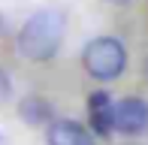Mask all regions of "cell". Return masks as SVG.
<instances>
[{
	"label": "cell",
	"instance_id": "7a4b0ae2",
	"mask_svg": "<svg viewBox=\"0 0 148 145\" xmlns=\"http://www.w3.org/2000/svg\"><path fill=\"white\" fill-rule=\"evenodd\" d=\"M82 64H85V70H88L91 79L112 82V79H118L121 72H124V67H127V51H124V45H121V39L97 36V39H91V42L85 45Z\"/></svg>",
	"mask_w": 148,
	"mask_h": 145
},
{
	"label": "cell",
	"instance_id": "3957f363",
	"mask_svg": "<svg viewBox=\"0 0 148 145\" xmlns=\"http://www.w3.org/2000/svg\"><path fill=\"white\" fill-rule=\"evenodd\" d=\"M112 127L118 133H127V136H136L148 127V103L139 100V97H127V100L115 103L112 109Z\"/></svg>",
	"mask_w": 148,
	"mask_h": 145
},
{
	"label": "cell",
	"instance_id": "30bf717a",
	"mask_svg": "<svg viewBox=\"0 0 148 145\" xmlns=\"http://www.w3.org/2000/svg\"><path fill=\"white\" fill-rule=\"evenodd\" d=\"M0 30H3V27H0Z\"/></svg>",
	"mask_w": 148,
	"mask_h": 145
},
{
	"label": "cell",
	"instance_id": "ba28073f",
	"mask_svg": "<svg viewBox=\"0 0 148 145\" xmlns=\"http://www.w3.org/2000/svg\"><path fill=\"white\" fill-rule=\"evenodd\" d=\"M109 3H118V6H124V3H130V0H109Z\"/></svg>",
	"mask_w": 148,
	"mask_h": 145
},
{
	"label": "cell",
	"instance_id": "9c48e42d",
	"mask_svg": "<svg viewBox=\"0 0 148 145\" xmlns=\"http://www.w3.org/2000/svg\"><path fill=\"white\" fill-rule=\"evenodd\" d=\"M0 145H9V139H6V136H3V133H0Z\"/></svg>",
	"mask_w": 148,
	"mask_h": 145
},
{
	"label": "cell",
	"instance_id": "5b68a950",
	"mask_svg": "<svg viewBox=\"0 0 148 145\" xmlns=\"http://www.w3.org/2000/svg\"><path fill=\"white\" fill-rule=\"evenodd\" d=\"M112 109H115V103H112V94L109 91H94L88 97V118H91V130L97 136H109L112 130Z\"/></svg>",
	"mask_w": 148,
	"mask_h": 145
},
{
	"label": "cell",
	"instance_id": "6da1fadb",
	"mask_svg": "<svg viewBox=\"0 0 148 145\" xmlns=\"http://www.w3.org/2000/svg\"><path fill=\"white\" fill-rule=\"evenodd\" d=\"M64 42V12L36 9L18 30V55L27 61H51Z\"/></svg>",
	"mask_w": 148,
	"mask_h": 145
},
{
	"label": "cell",
	"instance_id": "8992f818",
	"mask_svg": "<svg viewBox=\"0 0 148 145\" xmlns=\"http://www.w3.org/2000/svg\"><path fill=\"white\" fill-rule=\"evenodd\" d=\"M18 115H21L24 124L36 127V124H42V121H51V106H49L45 97L30 94V97H24V100L18 103Z\"/></svg>",
	"mask_w": 148,
	"mask_h": 145
},
{
	"label": "cell",
	"instance_id": "277c9868",
	"mask_svg": "<svg viewBox=\"0 0 148 145\" xmlns=\"http://www.w3.org/2000/svg\"><path fill=\"white\" fill-rule=\"evenodd\" d=\"M45 142L49 145H94V136L85 124L70 121V118H60L51 121L45 130Z\"/></svg>",
	"mask_w": 148,
	"mask_h": 145
},
{
	"label": "cell",
	"instance_id": "52a82bcc",
	"mask_svg": "<svg viewBox=\"0 0 148 145\" xmlns=\"http://www.w3.org/2000/svg\"><path fill=\"white\" fill-rule=\"evenodd\" d=\"M9 94H12V82H9V76L0 70V103L9 100Z\"/></svg>",
	"mask_w": 148,
	"mask_h": 145
}]
</instances>
